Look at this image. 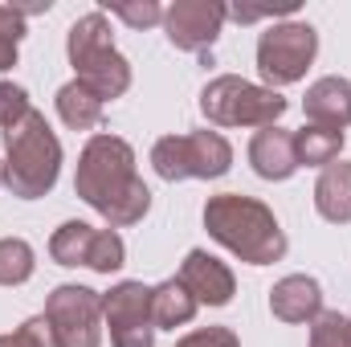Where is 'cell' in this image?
Returning <instances> with one entry per match:
<instances>
[{"label": "cell", "instance_id": "cell-1", "mask_svg": "<svg viewBox=\"0 0 351 347\" xmlns=\"http://www.w3.org/2000/svg\"><path fill=\"white\" fill-rule=\"evenodd\" d=\"M74 192L110 229L139 225L152 208V192L135 172L131 143L119 139V135H106V131L90 135V143L82 147L78 172H74Z\"/></svg>", "mask_w": 351, "mask_h": 347}, {"label": "cell", "instance_id": "cell-2", "mask_svg": "<svg viewBox=\"0 0 351 347\" xmlns=\"http://www.w3.org/2000/svg\"><path fill=\"white\" fill-rule=\"evenodd\" d=\"M204 229L217 246H225L229 254H237L250 265H269V261L286 258V233H282L274 208L254 196H241V192L208 196Z\"/></svg>", "mask_w": 351, "mask_h": 347}, {"label": "cell", "instance_id": "cell-3", "mask_svg": "<svg viewBox=\"0 0 351 347\" xmlns=\"http://www.w3.org/2000/svg\"><path fill=\"white\" fill-rule=\"evenodd\" d=\"M62 172V143L49 131L41 110H29L16 127L4 131V184L21 200L45 196Z\"/></svg>", "mask_w": 351, "mask_h": 347}, {"label": "cell", "instance_id": "cell-4", "mask_svg": "<svg viewBox=\"0 0 351 347\" xmlns=\"http://www.w3.org/2000/svg\"><path fill=\"white\" fill-rule=\"evenodd\" d=\"M66 53H70V66H74L78 82L90 86L102 102L127 94V86H131V66H127V58L114 49L110 21H106L102 8H94V12L78 16V21L70 25Z\"/></svg>", "mask_w": 351, "mask_h": 347}, {"label": "cell", "instance_id": "cell-5", "mask_svg": "<svg viewBox=\"0 0 351 347\" xmlns=\"http://www.w3.org/2000/svg\"><path fill=\"white\" fill-rule=\"evenodd\" d=\"M200 110L217 127H278V119L286 115V98L237 74H221L200 90Z\"/></svg>", "mask_w": 351, "mask_h": 347}, {"label": "cell", "instance_id": "cell-6", "mask_svg": "<svg viewBox=\"0 0 351 347\" xmlns=\"http://www.w3.org/2000/svg\"><path fill=\"white\" fill-rule=\"evenodd\" d=\"M152 168L164 180H217L233 168V147L221 131L164 135L152 147Z\"/></svg>", "mask_w": 351, "mask_h": 347}, {"label": "cell", "instance_id": "cell-7", "mask_svg": "<svg viewBox=\"0 0 351 347\" xmlns=\"http://www.w3.org/2000/svg\"><path fill=\"white\" fill-rule=\"evenodd\" d=\"M315 53H319V33L306 21L269 25L258 37V70H262L265 86L278 90V86H290V82H302Z\"/></svg>", "mask_w": 351, "mask_h": 347}, {"label": "cell", "instance_id": "cell-8", "mask_svg": "<svg viewBox=\"0 0 351 347\" xmlns=\"http://www.w3.org/2000/svg\"><path fill=\"white\" fill-rule=\"evenodd\" d=\"M45 323L53 347H98L102 344V294L90 286H58L45 298Z\"/></svg>", "mask_w": 351, "mask_h": 347}, {"label": "cell", "instance_id": "cell-9", "mask_svg": "<svg viewBox=\"0 0 351 347\" xmlns=\"http://www.w3.org/2000/svg\"><path fill=\"white\" fill-rule=\"evenodd\" d=\"M49 258L58 265H86L94 274H114L127 261V246L114 229H94L86 221H66L49 237Z\"/></svg>", "mask_w": 351, "mask_h": 347}, {"label": "cell", "instance_id": "cell-10", "mask_svg": "<svg viewBox=\"0 0 351 347\" xmlns=\"http://www.w3.org/2000/svg\"><path fill=\"white\" fill-rule=\"evenodd\" d=\"M102 319L110 327L114 347H156V319H152V286L119 282L102 294Z\"/></svg>", "mask_w": 351, "mask_h": 347}, {"label": "cell", "instance_id": "cell-11", "mask_svg": "<svg viewBox=\"0 0 351 347\" xmlns=\"http://www.w3.org/2000/svg\"><path fill=\"white\" fill-rule=\"evenodd\" d=\"M225 4L217 0H176L172 8H164V33L176 49L184 53H200L208 58L213 41L221 37V25H225Z\"/></svg>", "mask_w": 351, "mask_h": 347}, {"label": "cell", "instance_id": "cell-12", "mask_svg": "<svg viewBox=\"0 0 351 347\" xmlns=\"http://www.w3.org/2000/svg\"><path fill=\"white\" fill-rule=\"evenodd\" d=\"M176 278L184 282V290H188L200 307H225V302H233V294H237L233 270L221 258H213L208 250H188V258H184V265H180Z\"/></svg>", "mask_w": 351, "mask_h": 347}, {"label": "cell", "instance_id": "cell-13", "mask_svg": "<svg viewBox=\"0 0 351 347\" xmlns=\"http://www.w3.org/2000/svg\"><path fill=\"white\" fill-rule=\"evenodd\" d=\"M269 311L282 323H315L323 315V286L306 274H286L269 290Z\"/></svg>", "mask_w": 351, "mask_h": 347}, {"label": "cell", "instance_id": "cell-14", "mask_svg": "<svg viewBox=\"0 0 351 347\" xmlns=\"http://www.w3.org/2000/svg\"><path fill=\"white\" fill-rule=\"evenodd\" d=\"M302 115L311 119V127L343 131L351 123V82L348 78H319L302 98Z\"/></svg>", "mask_w": 351, "mask_h": 347}, {"label": "cell", "instance_id": "cell-15", "mask_svg": "<svg viewBox=\"0 0 351 347\" xmlns=\"http://www.w3.org/2000/svg\"><path fill=\"white\" fill-rule=\"evenodd\" d=\"M250 164L262 180H290L298 172V156H294V131L282 127H262L250 143Z\"/></svg>", "mask_w": 351, "mask_h": 347}, {"label": "cell", "instance_id": "cell-16", "mask_svg": "<svg viewBox=\"0 0 351 347\" xmlns=\"http://www.w3.org/2000/svg\"><path fill=\"white\" fill-rule=\"evenodd\" d=\"M315 208L331 225H351V164H327L315 184Z\"/></svg>", "mask_w": 351, "mask_h": 347}, {"label": "cell", "instance_id": "cell-17", "mask_svg": "<svg viewBox=\"0 0 351 347\" xmlns=\"http://www.w3.org/2000/svg\"><path fill=\"white\" fill-rule=\"evenodd\" d=\"M196 298L184 290V282L180 278H168V282H160V286H152V319H156V331L160 327H188L192 323V315H196Z\"/></svg>", "mask_w": 351, "mask_h": 347}, {"label": "cell", "instance_id": "cell-18", "mask_svg": "<svg viewBox=\"0 0 351 347\" xmlns=\"http://www.w3.org/2000/svg\"><path fill=\"white\" fill-rule=\"evenodd\" d=\"M102 106H106V102H102L90 86H82L78 78L58 90V115H62V123H66L70 131H90V127H98V123H102Z\"/></svg>", "mask_w": 351, "mask_h": 347}, {"label": "cell", "instance_id": "cell-19", "mask_svg": "<svg viewBox=\"0 0 351 347\" xmlns=\"http://www.w3.org/2000/svg\"><path fill=\"white\" fill-rule=\"evenodd\" d=\"M343 131H327V127H302L294 131V156H298V168H327L339 160L343 152Z\"/></svg>", "mask_w": 351, "mask_h": 347}, {"label": "cell", "instance_id": "cell-20", "mask_svg": "<svg viewBox=\"0 0 351 347\" xmlns=\"http://www.w3.org/2000/svg\"><path fill=\"white\" fill-rule=\"evenodd\" d=\"M37 270L33 246L25 237H0V286H21Z\"/></svg>", "mask_w": 351, "mask_h": 347}, {"label": "cell", "instance_id": "cell-21", "mask_svg": "<svg viewBox=\"0 0 351 347\" xmlns=\"http://www.w3.org/2000/svg\"><path fill=\"white\" fill-rule=\"evenodd\" d=\"M311 347H351V319L339 311H323L311 327Z\"/></svg>", "mask_w": 351, "mask_h": 347}, {"label": "cell", "instance_id": "cell-22", "mask_svg": "<svg viewBox=\"0 0 351 347\" xmlns=\"http://www.w3.org/2000/svg\"><path fill=\"white\" fill-rule=\"evenodd\" d=\"M25 37V16L12 4H0V70L16 66V45Z\"/></svg>", "mask_w": 351, "mask_h": 347}, {"label": "cell", "instance_id": "cell-23", "mask_svg": "<svg viewBox=\"0 0 351 347\" xmlns=\"http://www.w3.org/2000/svg\"><path fill=\"white\" fill-rule=\"evenodd\" d=\"M106 8H110L119 21H127L131 29H152V25H160V21H164L160 0H119V4H110V0H106ZM106 8H102V12H106Z\"/></svg>", "mask_w": 351, "mask_h": 347}, {"label": "cell", "instance_id": "cell-24", "mask_svg": "<svg viewBox=\"0 0 351 347\" xmlns=\"http://www.w3.org/2000/svg\"><path fill=\"white\" fill-rule=\"evenodd\" d=\"M29 110H33V106H29L25 86H16V82H0V131L16 127Z\"/></svg>", "mask_w": 351, "mask_h": 347}, {"label": "cell", "instance_id": "cell-25", "mask_svg": "<svg viewBox=\"0 0 351 347\" xmlns=\"http://www.w3.org/2000/svg\"><path fill=\"white\" fill-rule=\"evenodd\" d=\"M0 347H53V335H49V323L45 315L37 319H25L12 335H0Z\"/></svg>", "mask_w": 351, "mask_h": 347}, {"label": "cell", "instance_id": "cell-26", "mask_svg": "<svg viewBox=\"0 0 351 347\" xmlns=\"http://www.w3.org/2000/svg\"><path fill=\"white\" fill-rule=\"evenodd\" d=\"M298 8V0H278V4H225V16H233V21H241V25H254V21H262V16H278V12H294Z\"/></svg>", "mask_w": 351, "mask_h": 347}, {"label": "cell", "instance_id": "cell-27", "mask_svg": "<svg viewBox=\"0 0 351 347\" xmlns=\"http://www.w3.org/2000/svg\"><path fill=\"white\" fill-rule=\"evenodd\" d=\"M176 347H241V339L229 327H196L184 339H176Z\"/></svg>", "mask_w": 351, "mask_h": 347}, {"label": "cell", "instance_id": "cell-28", "mask_svg": "<svg viewBox=\"0 0 351 347\" xmlns=\"http://www.w3.org/2000/svg\"><path fill=\"white\" fill-rule=\"evenodd\" d=\"M0 184H4V160H0Z\"/></svg>", "mask_w": 351, "mask_h": 347}]
</instances>
